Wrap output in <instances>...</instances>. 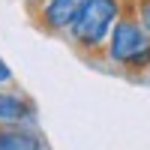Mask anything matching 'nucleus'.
<instances>
[{
	"label": "nucleus",
	"instance_id": "20e7f679",
	"mask_svg": "<svg viewBox=\"0 0 150 150\" xmlns=\"http://www.w3.org/2000/svg\"><path fill=\"white\" fill-rule=\"evenodd\" d=\"M0 123H18V126H36V105L24 93L0 87Z\"/></svg>",
	"mask_w": 150,
	"mask_h": 150
},
{
	"label": "nucleus",
	"instance_id": "7ed1b4c3",
	"mask_svg": "<svg viewBox=\"0 0 150 150\" xmlns=\"http://www.w3.org/2000/svg\"><path fill=\"white\" fill-rule=\"evenodd\" d=\"M84 3L87 0H42V3H36L33 18H36V24H39L45 33L66 36L69 27L75 24V18L81 15Z\"/></svg>",
	"mask_w": 150,
	"mask_h": 150
},
{
	"label": "nucleus",
	"instance_id": "0eeeda50",
	"mask_svg": "<svg viewBox=\"0 0 150 150\" xmlns=\"http://www.w3.org/2000/svg\"><path fill=\"white\" fill-rule=\"evenodd\" d=\"M12 78H15V75H12L9 63H6L3 57H0V87H9V84H12Z\"/></svg>",
	"mask_w": 150,
	"mask_h": 150
},
{
	"label": "nucleus",
	"instance_id": "423d86ee",
	"mask_svg": "<svg viewBox=\"0 0 150 150\" xmlns=\"http://www.w3.org/2000/svg\"><path fill=\"white\" fill-rule=\"evenodd\" d=\"M129 9H132V15L138 18V24L150 33V0H129Z\"/></svg>",
	"mask_w": 150,
	"mask_h": 150
},
{
	"label": "nucleus",
	"instance_id": "39448f33",
	"mask_svg": "<svg viewBox=\"0 0 150 150\" xmlns=\"http://www.w3.org/2000/svg\"><path fill=\"white\" fill-rule=\"evenodd\" d=\"M0 150H45L42 135L36 132V126H18L0 123Z\"/></svg>",
	"mask_w": 150,
	"mask_h": 150
},
{
	"label": "nucleus",
	"instance_id": "f03ea898",
	"mask_svg": "<svg viewBox=\"0 0 150 150\" xmlns=\"http://www.w3.org/2000/svg\"><path fill=\"white\" fill-rule=\"evenodd\" d=\"M105 60L129 69V72L150 69V33L132 15L129 0H126V12L120 15V21L114 24V30H111L108 42H105Z\"/></svg>",
	"mask_w": 150,
	"mask_h": 150
},
{
	"label": "nucleus",
	"instance_id": "f257e3e1",
	"mask_svg": "<svg viewBox=\"0 0 150 150\" xmlns=\"http://www.w3.org/2000/svg\"><path fill=\"white\" fill-rule=\"evenodd\" d=\"M123 12H126V0H87L66 36L84 54L105 51V42Z\"/></svg>",
	"mask_w": 150,
	"mask_h": 150
}]
</instances>
